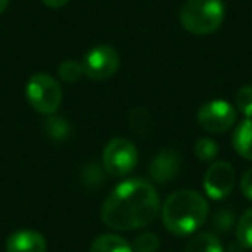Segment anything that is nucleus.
<instances>
[{"label": "nucleus", "mask_w": 252, "mask_h": 252, "mask_svg": "<svg viewBox=\"0 0 252 252\" xmlns=\"http://www.w3.org/2000/svg\"><path fill=\"white\" fill-rule=\"evenodd\" d=\"M43 131H45V135L50 138V140L63 142V140H66V138L69 137L71 125L64 118H61V116H54L52 114L49 119H47L45 125H43Z\"/></svg>", "instance_id": "14"}, {"label": "nucleus", "mask_w": 252, "mask_h": 252, "mask_svg": "<svg viewBox=\"0 0 252 252\" xmlns=\"http://www.w3.org/2000/svg\"><path fill=\"white\" fill-rule=\"evenodd\" d=\"M240 190H242V193L245 195V199L252 200V168L247 169V171L242 175Z\"/></svg>", "instance_id": "20"}, {"label": "nucleus", "mask_w": 252, "mask_h": 252, "mask_svg": "<svg viewBox=\"0 0 252 252\" xmlns=\"http://www.w3.org/2000/svg\"><path fill=\"white\" fill-rule=\"evenodd\" d=\"M26 100L36 112L52 116L63 102V88L56 78L45 73H36L26 83Z\"/></svg>", "instance_id": "4"}, {"label": "nucleus", "mask_w": 252, "mask_h": 252, "mask_svg": "<svg viewBox=\"0 0 252 252\" xmlns=\"http://www.w3.org/2000/svg\"><path fill=\"white\" fill-rule=\"evenodd\" d=\"M7 252H47V240L36 230H18L5 242Z\"/></svg>", "instance_id": "9"}, {"label": "nucleus", "mask_w": 252, "mask_h": 252, "mask_svg": "<svg viewBox=\"0 0 252 252\" xmlns=\"http://www.w3.org/2000/svg\"><path fill=\"white\" fill-rule=\"evenodd\" d=\"M57 74H59V78L64 83H76L85 73H83L81 63H76V61H64L59 66V69H57Z\"/></svg>", "instance_id": "17"}, {"label": "nucleus", "mask_w": 252, "mask_h": 252, "mask_svg": "<svg viewBox=\"0 0 252 252\" xmlns=\"http://www.w3.org/2000/svg\"><path fill=\"white\" fill-rule=\"evenodd\" d=\"M209 206L204 195L195 190H178L164 200L161 207L162 224L176 237H189L204 226Z\"/></svg>", "instance_id": "2"}, {"label": "nucleus", "mask_w": 252, "mask_h": 252, "mask_svg": "<svg viewBox=\"0 0 252 252\" xmlns=\"http://www.w3.org/2000/svg\"><path fill=\"white\" fill-rule=\"evenodd\" d=\"M237 121V109L226 100H209L197 111V123L209 133H224Z\"/></svg>", "instance_id": "6"}, {"label": "nucleus", "mask_w": 252, "mask_h": 252, "mask_svg": "<svg viewBox=\"0 0 252 252\" xmlns=\"http://www.w3.org/2000/svg\"><path fill=\"white\" fill-rule=\"evenodd\" d=\"M161 204L156 187L142 178L119 183L102 206V221L107 228L131 231L145 228L158 218Z\"/></svg>", "instance_id": "1"}, {"label": "nucleus", "mask_w": 252, "mask_h": 252, "mask_svg": "<svg viewBox=\"0 0 252 252\" xmlns=\"http://www.w3.org/2000/svg\"><path fill=\"white\" fill-rule=\"evenodd\" d=\"M193 152H195V156L200 161L209 162L214 161L216 156L220 154V147H218V144L213 138H199L195 142V145H193Z\"/></svg>", "instance_id": "16"}, {"label": "nucleus", "mask_w": 252, "mask_h": 252, "mask_svg": "<svg viewBox=\"0 0 252 252\" xmlns=\"http://www.w3.org/2000/svg\"><path fill=\"white\" fill-rule=\"evenodd\" d=\"M159 237L156 233H142L135 238L133 251L137 252H158L159 251Z\"/></svg>", "instance_id": "19"}, {"label": "nucleus", "mask_w": 252, "mask_h": 252, "mask_svg": "<svg viewBox=\"0 0 252 252\" xmlns=\"http://www.w3.org/2000/svg\"><path fill=\"white\" fill-rule=\"evenodd\" d=\"M223 21V0H187L180 9V23L192 35H211Z\"/></svg>", "instance_id": "3"}, {"label": "nucleus", "mask_w": 252, "mask_h": 252, "mask_svg": "<svg viewBox=\"0 0 252 252\" xmlns=\"http://www.w3.org/2000/svg\"><path fill=\"white\" fill-rule=\"evenodd\" d=\"M42 2L50 9H61V7H64L69 0H42Z\"/></svg>", "instance_id": "21"}, {"label": "nucleus", "mask_w": 252, "mask_h": 252, "mask_svg": "<svg viewBox=\"0 0 252 252\" xmlns=\"http://www.w3.org/2000/svg\"><path fill=\"white\" fill-rule=\"evenodd\" d=\"M119 54L114 47L111 45H97L92 50L85 54L81 66H83V73L87 74L90 80L102 81L111 78L119 69Z\"/></svg>", "instance_id": "7"}, {"label": "nucleus", "mask_w": 252, "mask_h": 252, "mask_svg": "<svg viewBox=\"0 0 252 252\" xmlns=\"http://www.w3.org/2000/svg\"><path fill=\"white\" fill-rule=\"evenodd\" d=\"M185 252H224V249L214 233H197L189 242Z\"/></svg>", "instance_id": "13"}, {"label": "nucleus", "mask_w": 252, "mask_h": 252, "mask_svg": "<svg viewBox=\"0 0 252 252\" xmlns=\"http://www.w3.org/2000/svg\"><path fill=\"white\" fill-rule=\"evenodd\" d=\"M104 169L112 176L130 175L138 164V151L133 142L123 137H116L107 142L102 152Z\"/></svg>", "instance_id": "5"}, {"label": "nucleus", "mask_w": 252, "mask_h": 252, "mask_svg": "<svg viewBox=\"0 0 252 252\" xmlns=\"http://www.w3.org/2000/svg\"><path fill=\"white\" fill-rule=\"evenodd\" d=\"M237 175L233 166L228 161H218L207 168L204 175V190L206 195L213 200H223L235 189Z\"/></svg>", "instance_id": "8"}, {"label": "nucleus", "mask_w": 252, "mask_h": 252, "mask_svg": "<svg viewBox=\"0 0 252 252\" xmlns=\"http://www.w3.org/2000/svg\"><path fill=\"white\" fill-rule=\"evenodd\" d=\"M9 2H11V0H0V14H2V12H4L5 9H7Z\"/></svg>", "instance_id": "22"}, {"label": "nucleus", "mask_w": 252, "mask_h": 252, "mask_svg": "<svg viewBox=\"0 0 252 252\" xmlns=\"http://www.w3.org/2000/svg\"><path fill=\"white\" fill-rule=\"evenodd\" d=\"M182 159H180L178 152L175 151H161L154 158L151 164V176L152 180H156L158 183H166L171 178H175V175L178 173Z\"/></svg>", "instance_id": "10"}, {"label": "nucleus", "mask_w": 252, "mask_h": 252, "mask_svg": "<svg viewBox=\"0 0 252 252\" xmlns=\"http://www.w3.org/2000/svg\"><path fill=\"white\" fill-rule=\"evenodd\" d=\"M233 149L244 159L252 161V118H245L233 131Z\"/></svg>", "instance_id": "11"}, {"label": "nucleus", "mask_w": 252, "mask_h": 252, "mask_svg": "<svg viewBox=\"0 0 252 252\" xmlns=\"http://www.w3.org/2000/svg\"><path fill=\"white\" fill-rule=\"evenodd\" d=\"M235 105L240 114L252 118V85H244L235 94Z\"/></svg>", "instance_id": "18"}, {"label": "nucleus", "mask_w": 252, "mask_h": 252, "mask_svg": "<svg viewBox=\"0 0 252 252\" xmlns=\"http://www.w3.org/2000/svg\"><path fill=\"white\" fill-rule=\"evenodd\" d=\"M237 240L244 249L252 251V207L240 216L237 223Z\"/></svg>", "instance_id": "15"}, {"label": "nucleus", "mask_w": 252, "mask_h": 252, "mask_svg": "<svg viewBox=\"0 0 252 252\" xmlns=\"http://www.w3.org/2000/svg\"><path fill=\"white\" fill-rule=\"evenodd\" d=\"M90 252H133V245L119 235L104 233L94 240Z\"/></svg>", "instance_id": "12"}]
</instances>
